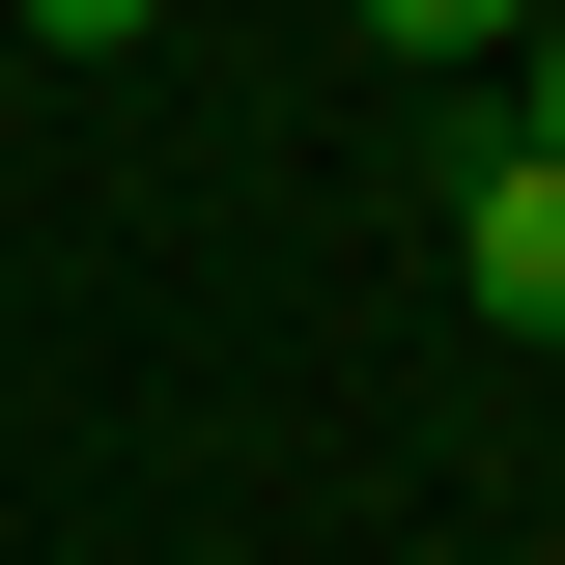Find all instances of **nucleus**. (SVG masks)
I'll return each mask as SVG.
<instances>
[{
  "instance_id": "obj_1",
  "label": "nucleus",
  "mask_w": 565,
  "mask_h": 565,
  "mask_svg": "<svg viewBox=\"0 0 565 565\" xmlns=\"http://www.w3.org/2000/svg\"><path fill=\"white\" fill-rule=\"evenodd\" d=\"M452 282H481L509 340H565V170H537V141H481V170H452Z\"/></svg>"
},
{
  "instance_id": "obj_2",
  "label": "nucleus",
  "mask_w": 565,
  "mask_h": 565,
  "mask_svg": "<svg viewBox=\"0 0 565 565\" xmlns=\"http://www.w3.org/2000/svg\"><path fill=\"white\" fill-rule=\"evenodd\" d=\"M537 0H367V57H509Z\"/></svg>"
},
{
  "instance_id": "obj_3",
  "label": "nucleus",
  "mask_w": 565,
  "mask_h": 565,
  "mask_svg": "<svg viewBox=\"0 0 565 565\" xmlns=\"http://www.w3.org/2000/svg\"><path fill=\"white\" fill-rule=\"evenodd\" d=\"M509 141H537V170H565V29H509Z\"/></svg>"
},
{
  "instance_id": "obj_4",
  "label": "nucleus",
  "mask_w": 565,
  "mask_h": 565,
  "mask_svg": "<svg viewBox=\"0 0 565 565\" xmlns=\"http://www.w3.org/2000/svg\"><path fill=\"white\" fill-rule=\"evenodd\" d=\"M29 29H57V57H114V29H170V0H29Z\"/></svg>"
}]
</instances>
